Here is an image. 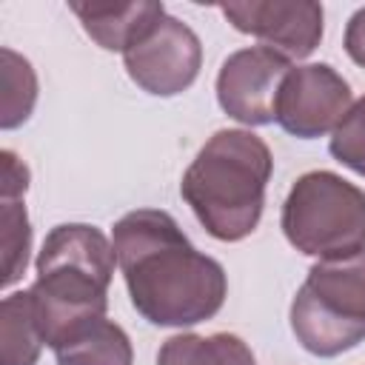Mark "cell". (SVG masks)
Here are the masks:
<instances>
[{"label":"cell","instance_id":"2","mask_svg":"<svg viewBox=\"0 0 365 365\" xmlns=\"http://www.w3.org/2000/svg\"><path fill=\"white\" fill-rule=\"evenodd\" d=\"M274 157L251 128H220L182 174L180 194L220 242H240L259 225Z\"/></svg>","mask_w":365,"mask_h":365},{"label":"cell","instance_id":"6","mask_svg":"<svg viewBox=\"0 0 365 365\" xmlns=\"http://www.w3.org/2000/svg\"><path fill=\"white\" fill-rule=\"evenodd\" d=\"M123 66L145 94L177 97L200 77L202 43L188 23L165 14L123 54Z\"/></svg>","mask_w":365,"mask_h":365},{"label":"cell","instance_id":"8","mask_svg":"<svg viewBox=\"0 0 365 365\" xmlns=\"http://www.w3.org/2000/svg\"><path fill=\"white\" fill-rule=\"evenodd\" d=\"M291 60L268 46H248L228 54L217 74L220 108L242 125L277 123V97Z\"/></svg>","mask_w":365,"mask_h":365},{"label":"cell","instance_id":"14","mask_svg":"<svg viewBox=\"0 0 365 365\" xmlns=\"http://www.w3.org/2000/svg\"><path fill=\"white\" fill-rule=\"evenodd\" d=\"M3 60V106H0V128L11 131L23 125L37 103V74L31 63L17 54L14 48L3 46L0 48Z\"/></svg>","mask_w":365,"mask_h":365},{"label":"cell","instance_id":"4","mask_svg":"<svg viewBox=\"0 0 365 365\" xmlns=\"http://www.w3.org/2000/svg\"><path fill=\"white\" fill-rule=\"evenodd\" d=\"M291 331L314 356H339L365 342V248L319 259L291 299Z\"/></svg>","mask_w":365,"mask_h":365},{"label":"cell","instance_id":"17","mask_svg":"<svg viewBox=\"0 0 365 365\" xmlns=\"http://www.w3.org/2000/svg\"><path fill=\"white\" fill-rule=\"evenodd\" d=\"M3 185H0V197L3 200H23L26 188H29V165L14 154V151H3Z\"/></svg>","mask_w":365,"mask_h":365},{"label":"cell","instance_id":"1","mask_svg":"<svg viewBox=\"0 0 365 365\" xmlns=\"http://www.w3.org/2000/svg\"><path fill=\"white\" fill-rule=\"evenodd\" d=\"M111 245L134 311L157 328H188L217 317L228 297L225 268L197 251L163 208H137L111 228Z\"/></svg>","mask_w":365,"mask_h":365},{"label":"cell","instance_id":"11","mask_svg":"<svg viewBox=\"0 0 365 365\" xmlns=\"http://www.w3.org/2000/svg\"><path fill=\"white\" fill-rule=\"evenodd\" d=\"M51 351L57 365H134L128 334L106 317L77 325Z\"/></svg>","mask_w":365,"mask_h":365},{"label":"cell","instance_id":"18","mask_svg":"<svg viewBox=\"0 0 365 365\" xmlns=\"http://www.w3.org/2000/svg\"><path fill=\"white\" fill-rule=\"evenodd\" d=\"M342 46H345L348 57H351L359 68H365V6H362V9H356V11L348 17Z\"/></svg>","mask_w":365,"mask_h":365},{"label":"cell","instance_id":"16","mask_svg":"<svg viewBox=\"0 0 365 365\" xmlns=\"http://www.w3.org/2000/svg\"><path fill=\"white\" fill-rule=\"evenodd\" d=\"M328 151L336 163H342L354 174L365 177V97L354 100L348 114L331 131Z\"/></svg>","mask_w":365,"mask_h":365},{"label":"cell","instance_id":"15","mask_svg":"<svg viewBox=\"0 0 365 365\" xmlns=\"http://www.w3.org/2000/svg\"><path fill=\"white\" fill-rule=\"evenodd\" d=\"M0 242H3V288H11L26 274L31 254V222L23 200L0 197Z\"/></svg>","mask_w":365,"mask_h":365},{"label":"cell","instance_id":"3","mask_svg":"<svg viewBox=\"0 0 365 365\" xmlns=\"http://www.w3.org/2000/svg\"><path fill=\"white\" fill-rule=\"evenodd\" d=\"M114 268V245L97 225L63 222L46 234L29 294L40 336L48 348L77 325L106 317Z\"/></svg>","mask_w":365,"mask_h":365},{"label":"cell","instance_id":"12","mask_svg":"<svg viewBox=\"0 0 365 365\" xmlns=\"http://www.w3.org/2000/svg\"><path fill=\"white\" fill-rule=\"evenodd\" d=\"M157 365H257V359L242 336L220 331L211 336H168L157 351Z\"/></svg>","mask_w":365,"mask_h":365},{"label":"cell","instance_id":"10","mask_svg":"<svg viewBox=\"0 0 365 365\" xmlns=\"http://www.w3.org/2000/svg\"><path fill=\"white\" fill-rule=\"evenodd\" d=\"M68 9L83 23V31L106 51L125 54L157 20L168 11L157 0L134 3H68Z\"/></svg>","mask_w":365,"mask_h":365},{"label":"cell","instance_id":"7","mask_svg":"<svg viewBox=\"0 0 365 365\" xmlns=\"http://www.w3.org/2000/svg\"><path fill=\"white\" fill-rule=\"evenodd\" d=\"M354 106L348 80L328 63L291 66L277 97V123L299 140L331 134Z\"/></svg>","mask_w":365,"mask_h":365},{"label":"cell","instance_id":"13","mask_svg":"<svg viewBox=\"0 0 365 365\" xmlns=\"http://www.w3.org/2000/svg\"><path fill=\"white\" fill-rule=\"evenodd\" d=\"M43 345L31 294H6L0 302V365H37Z\"/></svg>","mask_w":365,"mask_h":365},{"label":"cell","instance_id":"5","mask_svg":"<svg viewBox=\"0 0 365 365\" xmlns=\"http://www.w3.org/2000/svg\"><path fill=\"white\" fill-rule=\"evenodd\" d=\"M279 228L305 257H351L365 248V191L342 174L305 171L282 202Z\"/></svg>","mask_w":365,"mask_h":365},{"label":"cell","instance_id":"9","mask_svg":"<svg viewBox=\"0 0 365 365\" xmlns=\"http://www.w3.org/2000/svg\"><path fill=\"white\" fill-rule=\"evenodd\" d=\"M220 11L237 31L262 40L288 60L311 57L325 31V11L314 0H237L222 3Z\"/></svg>","mask_w":365,"mask_h":365}]
</instances>
